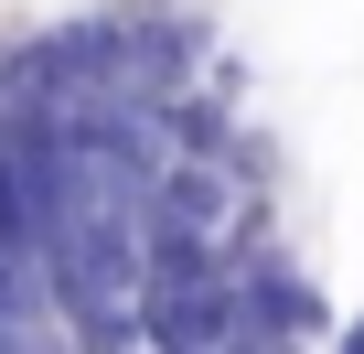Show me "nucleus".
Segmentation results:
<instances>
[{
    "instance_id": "7ed1b4c3",
    "label": "nucleus",
    "mask_w": 364,
    "mask_h": 354,
    "mask_svg": "<svg viewBox=\"0 0 364 354\" xmlns=\"http://www.w3.org/2000/svg\"><path fill=\"white\" fill-rule=\"evenodd\" d=\"M332 354H364V311H353V322H343V333H332Z\"/></svg>"
},
{
    "instance_id": "f03ea898",
    "label": "nucleus",
    "mask_w": 364,
    "mask_h": 354,
    "mask_svg": "<svg viewBox=\"0 0 364 354\" xmlns=\"http://www.w3.org/2000/svg\"><path fill=\"white\" fill-rule=\"evenodd\" d=\"M150 215H171V226H204V236H236V161L171 150V161H161V183H150Z\"/></svg>"
},
{
    "instance_id": "f257e3e1",
    "label": "nucleus",
    "mask_w": 364,
    "mask_h": 354,
    "mask_svg": "<svg viewBox=\"0 0 364 354\" xmlns=\"http://www.w3.org/2000/svg\"><path fill=\"white\" fill-rule=\"evenodd\" d=\"M236 301H247V333H289V343H332V333H343L332 301H321V279H311L300 258H279L268 236L236 247Z\"/></svg>"
}]
</instances>
